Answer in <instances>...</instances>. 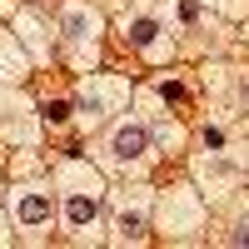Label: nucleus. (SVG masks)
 <instances>
[{"mask_svg": "<svg viewBox=\"0 0 249 249\" xmlns=\"http://www.w3.org/2000/svg\"><path fill=\"white\" fill-rule=\"evenodd\" d=\"M95 214H100V199H95V190H70V195H65V219L75 224V230L95 224Z\"/></svg>", "mask_w": 249, "mask_h": 249, "instance_id": "nucleus-3", "label": "nucleus"}, {"mask_svg": "<svg viewBox=\"0 0 249 249\" xmlns=\"http://www.w3.org/2000/svg\"><path fill=\"white\" fill-rule=\"evenodd\" d=\"M160 100H164V105H179V100H184V90L175 85V80H164V85H160Z\"/></svg>", "mask_w": 249, "mask_h": 249, "instance_id": "nucleus-8", "label": "nucleus"}, {"mask_svg": "<svg viewBox=\"0 0 249 249\" xmlns=\"http://www.w3.org/2000/svg\"><path fill=\"white\" fill-rule=\"evenodd\" d=\"M60 25H65V40H95V15L85 5H70Z\"/></svg>", "mask_w": 249, "mask_h": 249, "instance_id": "nucleus-4", "label": "nucleus"}, {"mask_svg": "<svg viewBox=\"0 0 249 249\" xmlns=\"http://www.w3.org/2000/svg\"><path fill=\"white\" fill-rule=\"evenodd\" d=\"M234 244H249V224H244V230H239V234H234Z\"/></svg>", "mask_w": 249, "mask_h": 249, "instance_id": "nucleus-10", "label": "nucleus"}, {"mask_svg": "<svg viewBox=\"0 0 249 249\" xmlns=\"http://www.w3.org/2000/svg\"><path fill=\"white\" fill-rule=\"evenodd\" d=\"M50 214H55V204H50L45 190H25L20 204H15V219L20 224H50Z\"/></svg>", "mask_w": 249, "mask_h": 249, "instance_id": "nucleus-2", "label": "nucleus"}, {"mask_svg": "<svg viewBox=\"0 0 249 249\" xmlns=\"http://www.w3.org/2000/svg\"><path fill=\"white\" fill-rule=\"evenodd\" d=\"M124 35H130V45H140V50H150V45H155V35H160V25H155V20H135V25L124 30Z\"/></svg>", "mask_w": 249, "mask_h": 249, "instance_id": "nucleus-6", "label": "nucleus"}, {"mask_svg": "<svg viewBox=\"0 0 249 249\" xmlns=\"http://www.w3.org/2000/svg\"><path fill=\"white\" fill-rule=\"evenodd\" d=\"M144 150H150V130H144V124H120V130L110 135V155L120 160V164H130V160H140Z\"/></svg>", "mask_w": 249, "mask_h": 249, "instance_id": "nucleus-1", "label": "nucleus"}, {"mask_svg": "<svg viewBox=\"0 0 249 249\" xmlns=\"http://www.w3.org/2000/svg\"><path fill=\"white\" fill-rule=\"evenodd\" d=\"M40 115H45L50 124H65V120H70V105H65V100H50V105L40 110Z\"/></svg>", "mask_w": 249, "mask_h": 249, "instance_id": "nucleus-7", "label": "nucleus"}, {"mask_svg": "<svg viewBox=\"0 0 249 249\" xmlns=\"http://www.w3.org/2000/svg\"><path fill=\"white\" fill-rule=\"evenodd\" d=\"M144 234V204H124L120 210V239H140Z\"/></svg>", "mask_w": 249, "mask_h": 249, "instance_id": "nucleus-5", "label": "nucleus"}, {"mask_svg": "<svg viewBox=\"0 0 249 249\" xmlns=\"http://www.w3.org/2000/svg\"><path fill=\"white\" fill-rule=\"evenodd\" d=\"M179 20H199V0H179Z\"/></svg>", "mask_w": 249, "mask_h": 249, "instance_id": "nucleus-9", "label": "nucleus"}]
</instances>
